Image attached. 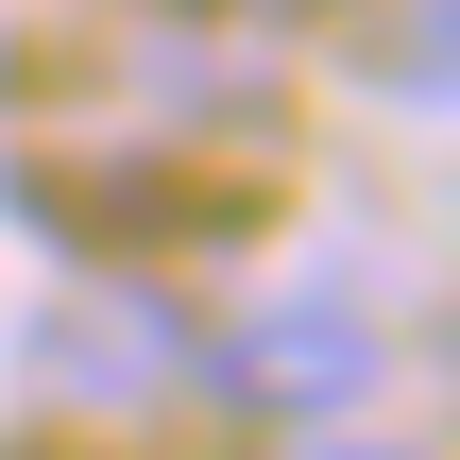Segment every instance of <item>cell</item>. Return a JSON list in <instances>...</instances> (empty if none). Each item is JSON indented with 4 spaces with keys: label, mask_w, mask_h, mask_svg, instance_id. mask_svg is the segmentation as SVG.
Masks as SVG:
<instances>
[{
    "label": "cell",
    "mask_w": 460,
    "mask_h": 460,
    "mask_svg": "<svg viewBox=\"0 0 460 460\" xmlns=\"http://www.w3.org/2000/svg\"><path fill=\"white\" fill-rule=\"evenodd\" d=\"M358 376H376V307L358 290H290V307H256L222 341V393L239 410H341Z\"/></svg>",
    "instance_id": "1"
},
{
    "label": "cell",
    "mask_w": 460,
    "mask_h": 460,
    "mask_svg": "<svg viewBox=\"0 0 460 460\" xmlns=\"http://www.w3.org/2000/svg\"><path fill=\"white\" fill-rule=\"evenodd\" d=\"M307 460H427V444H358V427H341V444H307Z\"/></svg>",
    "instance_id": "2"
},
{
    "label": "cell",
    "mask_w": 460,
    "mask_h": 460,
    "mask_svg": "<svg viewBox=\"0 0 460 460\" xmlns=\"http://www.w3.org/2000/svg\"><path fill=\"white\" fill-rule=\"evenodd\" d=\"M239 17H324V0H239Z\"/></svg>",
    "instance_id": "3"
}]
</instances>
